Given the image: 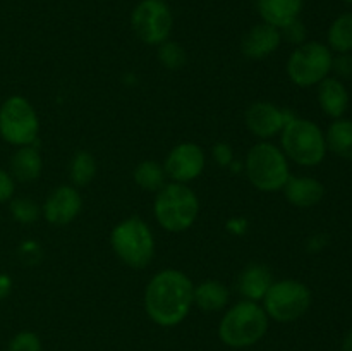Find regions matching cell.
I'll use <instances>...</instances> for the list:
<instances>
[{"mask_svg": "<svg viewBox=\"0 0 352 351\" xmlns=\"http://www.w3.org/2000/svg\"><path fill=\"white\" fill-rule=\"evenodd\" d=\"M14 195V179L12 176L7 174L0 169V203L7 202Z\"/></svg>", "mask_w": 352, "mask_h": 351, "instance_id": "f546056e", "label": "cell"}, {"mask_svg": "<svg viewBox=\"0 0 352 351\" xmlns=\"http://www.w3.org/2000/svg\"><path fill=\"white\" fill-rule=\"evenodd\" d=\"M229 301V289L219 281H205L196 286L192 303L203 312H219Z\"/></svg>", "mask_w": 352, "mask_h": 351, "instance_id": "ffe728a7", "label": "cell"}, {"mask_svg": "<svg viewBox=\"0 0 352 351\" xmlns=\"http://www.w3.org/2000/svg\"><path fill=\"white\" fill-rule=\"evenodd\" d=\"M165 174L175 182H189L205 169V153L196 143H181L168 153L165 160Z\"/></svg>", "mask_w": 352, "mask_h": 351, "instance_id": "8fae6325", "label": "cell"}, {"mask_svg": "<svg viewBox=\"0 0 352 351\" xmlns=\"http://www.w3.org/2000/svg\"><path fill=\"white\" fill-rule=\"evenodd\" d=\"M311 306V291L294 279L274 282L263 298V310L277 322H294Z\"/></svg>", "mask_w": 352, "mask_h": 351, "instance_id": "ba28073f", "label": "cell"}, {"mask_svg": "<svg viewBox=\"0 0 352 351\" xmlns=\"http://www.w3.org/2000/svg\"><path fill=\"white\" fill-rule=\"evenodd\" d=\"M268 315L256 301L244 299L234 305L223 315L219 326V336L230 348H250L267 334Z\"/></svg>", "mask_w": 352, "mask_h": 351, "instance_id": "7a4b0ae2", "label": "cell"}, {"mask_svg": "<svg viewBox=\"0 0 352 351\" xmlns=\"http://www.w3.org/2000/svg\"><path fill=\"white\" fill-rule=\"evenodd\" d=\"M96 172L95 158L88 151H79L74 155L71 160V167H69V174H71V181L74 186H86L93 181Z\"/></svg>", "mask_w": 352, "mask_h": 351, "instance_id": "cb8c5ba5", "label": "cell"}, {"mask_svg": "<svg viewBox=\"0 0 352 351\" xmlns=\"http://www.w3.org/2000/svg\"><path fill=\"white\" fill-rule=\"evenodd\" d=\"M110 243L117 257L133 268H143L155 255V237L140 217H129L113 227Z\"/></svg>", "mask_w": 352, "mask_h": 351, "instance_id": "5b68a950", "label": "cell"}, {"mask_svg": "<svg viewBox=\"0 0 352 351\" xmlns=\"http://www.w3.org/2000/svg\"><path fill=\"white\" fill-rule=\"evenodd\" d=\"M10 212H12L14 219L19 220L23 224L34 222L38 219V213L40 209L36 206V203L30 198H17L14 200L12 205H10Z\"/></svg>", "mask_w": 352, "mask_h": 351, "instance_id": "484cf974", "label": "cell"}, {"mask_svg": "<svg viewBox=\"0 0 352 351\" xmlns=\"http://www.w3.org/2000/svg\"><path fill=\"white\" fill-rule=\"evenodd\" d=\"M344 2H346V3H351V6H352V0H344Z\"/></svg>", "mask_w": 352, "mask_h": 351, "instance_id": "836d02e7", "label": "cell"}, {"mask_svg": "<svg viewBox=\"0 0 352 351\" xmlns=\"http://www.w3.org/2000/svg\"><path fill=\"white\" fill-rule=\"evenodd\" d=\"M213 157L220 165H229L232 162V150H230L229 145L219 143L213 147Z\"/></svg>", "mask_w": 352, "mask_h": 351, "instance_id": "4dcf8cb0", "label": "cell"}, {"mask_svg": "<svg viewBox=\"0 0 352 351\" xmlns=\"http://www.w3.org/2000/svg\"><path fill=\"white\" fill-rule=\"evenodd\" d=\"M246 174L251 184L265 193L280 191L291 178L284 151L267 141L254 145L250 150L246 158Z\"/></svg>", "mask_w": 352, "mask_h": 351, "instance_id": "8992f818", "label": "cell"}, {"mask_svg": "<svg viewBox=\"0 0 352 351\" xmlns=\"http://www.w3.org/2000/svg\"><path fill=\"white\" fill-rule=\"evenodd\" d=\"M318 102L327 116L332 119H342L349 105L346 85L337 78H325L318 85Z\"/></svg>", "mask_w": 352, "mask_h": 351, "instance_id": "e0dca14e", "label": "cell"}, {"mask_svg": "<svg viewBox=\"0 0 352 351\" xmlns=\"http://www.w3.org/2000/svg\"><path fill=\"white\" fill-rule=\"evenodd\" d=\"M10 292V279L7 275H0V299L6 298Z\"/></svg>", "mask_w": 352, "mask_h": 351, "instance_id": "1f68e13d", "label": "cell"}, {"mask_svg": "<svg viewBox=\"0 0 352 351\" xmlns=\"http://www.w3.org/2000/svg\"><path fill=\"white\" fill-rule=\"evenodd\" d=\"M282 151L292 162L305 167L322 164L327 155V141L323 131L308 119L289 120L282 129Z\"/></svg>", "mask_w": 352, "mask_h": 351, "instance_id": "277c9868", "label": "cell"}, {"mask_svg": "<svg viewBox=\"0 0 352 351\" xmlns=\"http://www.w3.org/2000/svg\"><path fill=\"white\" fill-rule=\"evenodd\" d=\"M131 24L143 43L162 45L174 28V16L165 0H141L133 10Z\"/></svg>", "mask_w": 352, "mask_h": 351, "instance_id": "30bf717a", "label": "cell"}, {"mask_svg": "<svg viewBox=\"0 0 352 351\" xmlns=\"http://www.w3.org/2000/svg\"><path fill=\"white\" fill-rule=\"evenodd\" d=\"M333 55L327 45L320 41L301 43L291 54L287 62V74L294 85L308 88L320 85L332 71Z\"/></svg>", "mask_w": 352, "mask_h": 351, "instance_id": "52a82bcc", "label": "cell"}, {"mask_svg": "<svg viewBox=\"0 0 352 351\" xmlns=\"http://www.w3.org/2000/svg\"><path fill=\"white\" fill-rule=\"evenodd\" d=\"M158 58L167 69H181L186 64V52L175 41H164L158 45Z\"/></svg>", "mask_w": 352, "mask_h": 351, "instance_id": "d4e9b609", "label": "cell"}, {"mask_svg": "<svg viewBox=\"0 0 352 351\" xmlns=\"http://www.w3.org/2000/svg\"><path fill=\"white\" fill-rule=\"evenodd\" d=\"M198 212V196L182 182L165 184L155 200V217L168 233L188 231L195 224Z\"/></svg>", "mask_w": 352, "mask_h": 351, "instance_id": "3957f363", "label": "cell"}, {"mask_svg": "<svg viewBox=\"0 0 352 351\" xmlns=\"http://www.w3.org/2000/svg\"><path fill=\"white\" fill-rule=\"evenodd\" d=\"M272 284H274V277H272L270 268L267 265L253 264L241 275L239 291L250 301H258L265 298Z\"/></svg>", "mask_w": 352, "mask_h": 351, "instance_id": "ac0fdd59", "label": "cell"}, {"mask_svg": "<svg viewBox=\"0 0 352 351\" xmlns=\"http://www.w3.org/2000/svg\"><path fill=\"white\" fill-rule=\"evenodd\" d=\"M41 165L43 162H41L40 151L31 145H26L14 153L12 160H10V171L17 181L30 182L40 178Z\"/></svg>", "mask_w": 352, "mask_h": 351, "instance_id": "d6986e66", "label": "cell"}, {"mask_svg": "<svg viewBox=\"0 0 352 351\" xmlns=\"http://www.w3.org/2000/svg\"><path fill=\"white\" fill-rule=\"evenodd\" d=\"M332 69L342 78H351L352 76V55L351 54H339V57L333 58Z\"/></svg>", "mask_w": 352, "mask_h": 351, "instance_id": "f1b7e54d", "label": "cell"}, {"mask_svg": "<svg viewBox=\"0 0 352 351\" xmlns=\"http://www.w3.org/2000/svg\"><path fill=\"white\" fill-rule=\"evenodd\" d=\"M327 150L333 151L337 157L352 160V120L337 119L330 124L325 134Z\"/></svg>", "mask_w": 352, "mask_h": 351, "instance_id": "44dd1931", "label": "cell"}, {"mask_svg": "<svg viewBox=\"0 0 352 351\" xmlns=\"http://www.w3.org/2000/svg\"><path fill=\"white\" fill-rule=\"evenodd\" d=\"M81 195L72 186H58L47 198L43 205L45 219L55 226L72 222L81 212Z\"/></svg>", "mask_w": 352, "mask_h": 351, "instance_id": "4fadbf2b", "label": "cell"}, {"mask_svg": "<svg viewBox=\"0 0 352 351\" xmlns=\"http://www.w3.org/2000/svg\"><path fill=\"white\" fill-rule=\"evenodd\" d=\"M342 351H352V329L346 334V337H344Z\"/></svg>", "mask_w": 352, "mask_h": 351, "instance_id": "d6a6232c", "label": "cell"}, {"mask_svg": "<svg viewBox=\"0 0 352 351\" xmlns=\"http://www.w3.org/2000/svg\"><path fill=\"white\" fill-rule=\"evenodd\" d=\"M165 169L155 160H144L134 169V181L146 191H160L165 186Z\"/></svg>", "mask_w": 352, "mask_h": 351, "instance_id": "603a6c76", "label": "cell"}, {"mask_svg": "<svg viewBox=\"0 0 352 351\" xmlns=\"http://www.w3.org/2000/svg\"><path fill=\"white\" fill-rule=\"evenodd\" d=\"M330 50L337 54H351L352 52V12H344L330 24L327 33Z\"/></svg>", "mask_w": 352, "mask_h": 351, "instance_id": "7402d4cb", "label": "cell"}, {"mask_svg": "<svg viewBox=\"0 0 352 351\" xmlns=\"http://www.w3.org/2000/svg\"><path fill=\"white\" fill-rule=\"evenodd\" d=\"M38 116L33 105L23 96H10L0 107V134L16 147H26L36 140Z\"/></svg>", "mask_w": 352, "mask_h": 351, "instance_id": "9c48e42d", "label": "cell"}, {"mask_svg": "<svg viewBox=\"0 0 352 351\" xmlns=\"http://www.w3.org/2000/svg\"><path fill=\"white\" fill-rule=\"evenodd\" d=\"M9 351H41L40 337L30 330L16 334L9 343Z\"/></svg>", "mask_w": 352, "mask_h": 351, "instance_id": "4316f807", "label": "cell"}, {"mask_svg": "<svg viewBox=\"0 0 352 351\" xmlns=\"http://www.w3.org/2000/svg\"><path fill=\"white\" fill-rule=\"evenodd\" d=\"M285 198L289 203L301 209L318 205L325 196V186L315 178H289L284 186Z\"/></svg>", "mask_w": 352, "mask_h": 351, "instance_id": "2e32d148", "label": "cell"}, {"mask_svg": "<svg viewBox=\"0 0 352 351\" xmlns=\"http://www.w3.org/2000/svg\"><path fill=\"white\" fill-rule=\"evenodd\" d=\"M246 126L254 136L261 138V140H268L274 138L275 134L282 133L285 124L289 123L285 117L284 110L278 109L277 105L270 102H256L246 110Z\"/></svg>", "mask_w": 352, "mask_h": 351, "instance_id": "7c38bea8", "label": "cell"}, {"mask_svg": "<svg viewBox=\"0 0 352 351\" xmlns=\"http://www.w3.org/2000/svg\"><path fill=\"white\" fill-rule=\"evenodd\" d=\"M282 33L268 23L254 24L243 38V54L250 58H265L280 47Z\"/></svg>", "mask_w": 352, "mask_h": 351, "instance_id": "5bb4252c", "label": "cell"}, {"mask_svg": "<svg viewBox=\"0 0 352 351\" xmlns=\"http://www.w3.org/2000/svg\"><path fill=\"white\" fill-rule=\"evenodd\" d=\"M305 0H256L258 12L263 23L282 30L301 16Z\"/></svg>", "mask_w": 352, "mask_h": 351, "instance_id": "9a60e30c", "label": "cell"}, {"mask_svg": "<svg viewBox=\"0 0 352 351\" xmlns=\"http://www.w3.org/2000/svg\"><path fill=\"white\" fill-rule=\"evenodd\" d=\"M280 33H282V38H285V40L291 41V43L301 45V43H305V40H306V28L299 19L292 21L291 24H287V26L282 28Z\"/></svg>", "mask_w": 352, "mask_h": 351, "instance_id": "83f0119b", "label": "cell"}, {"mask_svg": "<svg viewBox=\"0 0 352 351\" xmlns=\"http://www.w3.org/2000/svg\"><path fill=\"white\" fill-rule=\"evenodd\" d=\"M191 279L181 270L167 268L148 282L144 291V310L157 326L174 327L188 317L192 306Z\"/></svg>", "mask_w": 352, "mask_h": 351, "instance_id": "6da1fadb", "label": "cell"}]
</instances>
